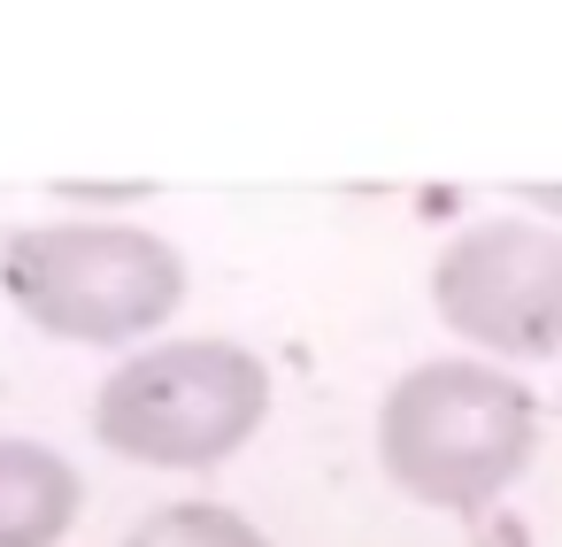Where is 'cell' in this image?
Instances as JSON below:
<instances>
[{
    "label": "cell",
    "instance_id": "1",
    "mask_svg": "<svg viewBox=\"0 0 562 547\" xmlns=\"http://www.w3.org/2000/svg\"><path fill=\"white\" fill-rule=\"evenodd\" d=\"M539 447V401L470 355L416 362L378 401V462L424 509H485Z\"/></svg>",
    "mask_w": 562,
    "mask_h": 547
},
{
    "label": "cell",
    "instance_id": "2",
    "mask_svg": "<svg viewBox=\"0 0 562 547\" xmlns=\"http://www.w3.org/2000/svg\"><path fill=\"white\" fill-rule=\"evenodd\" d=\"M270 416L262 355L232 339H162L124 355L93 393V432L124 462L155 470H209L239 455Z\"/></svg>",
    "mask_w": 562,
    "mask_h": 547
},
{
    "label": "cell",
    "instance_id": "3",
    "mask_svg": "<svg viewBox=\"0 0 562 547\" xmlns=\"http://www.w3.org/2000/svg\"><path fill=\"white\" fill-rule=\"evenodd\" d=\"M0 286L55 339L124 347L186 301V255L139 224H24L0 247Z\"/></svg>",
    "mask_w": 562,
    "mask_h": 547
},
{
    "label": "cell",
    "instance_id": "4",
    "mask_svg": "<svg viewBox=\"0 0 562 547\" xmlns=\"http://www.w3.org/2000/svg\"><path fill=\"white\" fill-rule=\"evenodd\" d=\"M431 309L516 362H539L562 347V232L524 216H485L447 239L431 263Z\"/></svg>",
    "mask_w": 562,
    "mask_h": 547
},
{
    "label": "cell",
    "instance_id": "5",
    "mask_svg": "<svg viewBox=\"0 0 562 547\" xmlns=\"http://www.w3.org/2000/svg\"><path fill=\"white\" fill-rule=\"evenodd\" d=\"M86 509V478L47 439H0V547H55Z\"/></svg>",
    "mask_w": 562,
    "mask_h": 547
},
{
    "label": "cell",
    "instance_id": "6",
    "mask_svg": "<svg viewBox=\"0 0 562 547\" xmlns=\"http://www.w3.org/2000/svg\"><path fill=\"white\" fill-rule=\"evenodd\" d=\"M124 547H270V532L224 501H170V509L139 516L124 532Z\"/></svg>",
    "mask_w": 562,
    "mask_h": 547
}]
</instances>
